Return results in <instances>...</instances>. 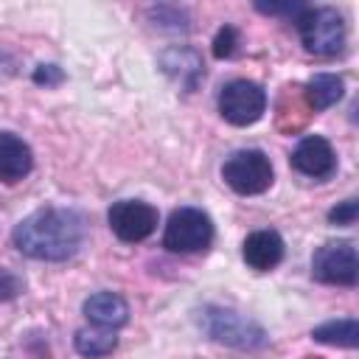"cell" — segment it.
Returning a JSON list of instances; mask_svg holds the SVG:
<instances>
[{"mask_svg": "<svg viewBox=\"0 0 359 359\" xmlns=\"http://www.w3.org/2000/svg\"><path fill=\"white\" fill-rule=\"evenodd\" d=\"M297 31L309 53L314 56H337L345 48V22L339 11L320 6V8H303L297 17Z\"/></svg>", "mask_w": 359, "mask_h": 359, "instance_id": "obj_2", "label": "cell"}, {"mask_svg": "<svg viewBox=\"0 0 359 359\" xmlns=\"http://www.w3.org/2000/svg\"><path fill=\"white\" fill-rule=\"evenodd\" d=\"M20 292H22V280H20L14 272L0 269V300H11V297H17Z\"/></svg>", "mask_w": 359, "mask_h": 359, "instance_id": "obj_18", "label": "cell"}, {"mask_svg": "<svg viewBox=\"0 0 359 359\" xmlns=\"http://www.w3.org/2000/svg\"><path fill=\"white\" fill-rule=\"evenodd\" d=\"M342 90H345V84H342L339 76H334V73H317L306 84L309 107L311 109H328V107H334L342 98Z\"/></svg>", "mask_w": 359, "mask_h": 359, "instance_id": "obj_13", "label": "cell"}, {"mask_svg": "<svg viewBox=\"0 0 359 359\" xmlns=\"http://www.w3.org/2000/svg\"><path fill=\"white\" fill-rule=\"evenodd\" d=\"M311 275L320 283H334V286H353L359 280V258L356 247L351 241H337L325 244L314 252L311 258Z\"/></svg>", "mask_w": 359, "mask_h": 359, "instance_id": "obj_7", "label": "cell"}, {"mask_svg": "<svg viewBox=\"0 0 359 359\" xmlns=\"http://www.w3.org/2000/svg\"><path fill=\"white\" fill-rule=\"evenodd\" d=\"M202 325L205 331L224 345L241 348V351H255L266 345V334L258 323L247 320L238 311H227V309H205L202 311Z\"/></svg>", "mask_w": 359, "mask_h": 359, "instance_id": "obj_3", "label": "cell"}, {"mask_svg": "<svg viewBox=\"0 0 359 359\" xmlns=\"http://www.w3.org/2000/svg\"><path fill=\"white\" fill-rule=\"evenodd\" d=\"M87 241V219L70 208H39L14 227V247L36 261H67Z\"/></svg>", "mask_w": 359, "mask_h": 359, "instance_id": "obj_1", "label": "cell"}, {"mask_svg": "<svg viewBox=\"0 0 359 359\" xmlns=\"http://www.w3.org/2000/svg\"><path fill=\"white\" fill-rule=\"evenodd\" d=\"M311 337L317 342H325V345H342V348H353L359 342V323L353 317L348 320H331V323H323L311 331Z\"/></svg>", "mask_w": 359, "mask_h": 359, "instance_id": "obj_15", "label": "cell"}, {"mask_svg": "<svg viewBox=\"0 0 359 359\" xmlns=\"http://www.w3.org/2000/svg\"><path fill=\"white\" fill-rule=\"evenodd\" d=\"M115 345H118V337H115L112 328H98V325H93V328H81V331L76 334V351H79L81 356H90V359H98V356L112 353Z\"/></svg>", "mask_w": 359, "mask_h": 359, "instance_id": "obj_14", "label": "cell"}, {"mask_svg": "<svg viewBox=\"0 0 359 359\" xmlns=\"http://www.w3.org/2000/svg\"><path fill=\"white\" fill-rule=\"evenodd\" d=\"M34 154L22 137L14 132H0V182H20L28 177Z\"/></svg>", "mask_w": 359, "mask_h": 359, "instance_id": "obj_11", "label": "cell"}, {"mask_svg": "<svg viewBox=\"0 0 359 359\" xmlns=\"http://www.w3.org/2000/svg\"><path fill=\"white\" fill-rule=\"evenodd\" d=\"M222 177L236 194H264L272 185V163L258 149H241L227 157V163L222 165Z\"/></svg>", "mask_w": 359, "mask_h": 359, "instance_id": "obj_5", "label": "cell"}, {"mask_svg": "<svg viewBox=\"0 0 359 359\" xmlns=\"http://www.w3.org/2000/svg\"><path fill=\"white\" fill-rule=\"evenodd\" d=\"M84 317L98 328H118L129 320V306L115 292H98L84 300Z\"/></svg>", "mask_w": 359, "mask_h": 359, "instance_id": "obj_12", "label": "cell"}, {"mask_svg": "<svg viewBox=\"0 0 359 359\" xmlns=\"http://www.w3.org/2000/svg\"><path fill=\"white\" fill-rule=\"evenodd\" d=\"M109 219V227L112 233L121 238V241H143L154 233L157 227V210L149 205V202H140V199H121L109 208L107 213Z\"/></svg>", "mask_w": 359, "mask_h": 359, "instance_id": "obj_8", "label": "cell"}, {"mask_svg": "<svg viewBox=\"0 0 359 359\" xmlns=\"http://www.w3.org/2000/svg\"><path fill=\"white\" fill-rule=\"evenodd\" d=\"M34 81H39V84H59L62 81V70L56 65H39L36 73H34Z\"/></svg>", "mask_w": 359, "mask_h": 359, "instance_id": "obj_20", "label": "cell"}, {"mask_svg": "<svg viewBox=\"0 0 359 359\" xmlns=\"http://www.w3.org/2000/svg\"><path fill=\"white\" fill-rule=\"evenodd\" d=\"M292 165L306 174V177H314V180H325L334 174L337 168V157H334V149L325 137L320 135H309L297 143V149L292 151Z\"/></svg>", "mask_w": 359, "mask_h": 359, "instance_id": "obj_9", "label": "cell"}, {"mask_svg": "<svg viewBox=\"0 0 359 359\" xmlns=\"http://www.w3.org/2000/svg\"><path fill=\"white\" fill-rule=\"evenodd\" d=\"M241 255H244V261L252 269L266 272V269L280 264V258H283V238L275 230H255V233H250L244 238Z\"/></svg>", "mask_w": 359, "mask_h": 359, "instance_id": "obj_10", "label": "cell"}, {"mask_svg": "<svg viewBox=\"0 0 359 359\" xmlns=\"http://www.w3.org/2000/svg\"><path fill=\"white\" fill-rule=\"evenodd\" d=\"M303 8L306 6H300V3H283V6H278V3H258V11H266V14H294V20L300 17Z\"/></svg>", "mask_w": 359, "mask_h": 359, "instance_id": "obj_19", "label": "cell"}, {"mask_svg": "<svg viewBox=\"0 0 359 359\" xmlns=\"http://www.w3.org/2000/svg\"><path fill=\"white\" fill-rule=\"evenodd\" d=\"M210 241H213V224L208 213L199 208L174 210L163 233V247L171 252H199L208 250Z\"/></svg>", "mask_w": 359, "mask_h": 359, "instance_id": "obj_4", "label": "cell"}, {"mask_svg": "<svg viewBox=\"0 0 359 359\" xmlns=\"http://www.w3.org/2000/svg\"><path fill=\"white\" fill-rule=\"evenodd\" d=\"M236 48H238V31H236L233 25L219 28V34H216V39H213V53H216L219 59H230V56L236 53Z\"/></svg>", "mask_w": 359, "mask_h": 359, "instance_id": "obj_16", "label": "cell"}, {"mask_svg": "<svg viewBox=\"0 0 359 359\" xmlns=\"http://www.w3.org/2000/svg\"><path fill=\"white\" fill-rule=\"evenodd\" d=\"M356 213H359V202L356 199H345L342 205H337L328 213V222L331 224H353L356 222Z\"/></svg>", "mask_w": 359, "mask_h": 359, "instance_id": "obj_17", "label": "cell"}, {"mask_svg": "<svg viewBox=\"0 0 359 359\" xmlns=\"http://www.w3.org/2000/svg\"><path fill=\"white\" fill-rule=\"evenodd\" d=\"M266 109V93L261 84L236 79L222 87L219 93V112L233 126H250L255 123Z\"/></svg>", "mask_w": 359, "mask_h": 359, "instance_id": "obj_6", "label": "cell"}]
</instances>
